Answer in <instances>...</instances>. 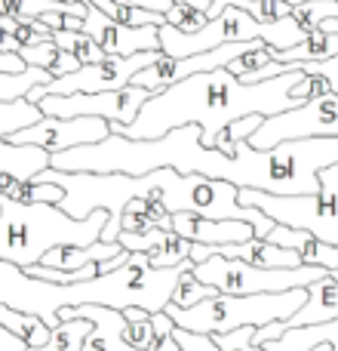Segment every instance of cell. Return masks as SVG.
<instances>
[{
	"label": "cell",
	"instance_id": "cell-1",
	"mask_svg": "<svg viewBox=\"0 0 338 351\" xmlns=\"http://www.w3.org/2000/svg\"><path fill=\"white\" fill-rule=\"evenodd\" d=\"M311 84H314L311 74H304L298 65H292L289 71L277 74V77L259 80V84H246L228 68L200 71L166 86L164 93H154L139 108V117L129 127L111 123V133H120L127 139H157L175 127L197 123L203 130L200 145L216 148V136L240 117H271L308 102Z\"/></svg>",
	"mask_w": 338,
	"mask_h": 351
},
{
	"label": "cell",
	"instance_id": "cell-2",
	"mask_svg": "<svg viewBox=\"0 0 338 351\" xmlns=\"http://www.w3.org/2000/svg\"><path fill=\"white\" fill-rule=\"evenodd\" d=\"M194 262L175 268H151L148 253H129L127 265L117 271L96 274L90 280H77V284H53V280L31 278L18 265L0 259V302L10 308L37 315L49 330L59 327V308H74V305H105V308H139L164 311L169 305L175 284L185 271H191Z\"/></svg>",
	"mask_w": 338,
	"mask_h": 351
},
{
	"label": "cell",
	"instance_id": "cell-3",
	"mask_svg": "<svg viewBox=\"0 0 338 351\" xmlns=\"http://www.w3.org/2000/svg\"><path fill=\"white\" fill-rule=\"evenodd\" d=\"M203 130L197 123H185L157 139H127L120 133H111L108 139L96 145H77L68 152L49 154V167L62 173H127V176H145L151 170H169L181 176H209V179L234 182L243 185L240 160L222 154L218 148L200 145Z\"/></svg>",
	"mask_w": 338,
	"mask_h": 351
},
{
	"label": "cell",
	"instance_id": "cell-4",
	"mask_svg": "<svg viewBox=\"0 0 338 351\" xmlns=\"http://www.w3.org/2000/svg\"><path fill=\"white\" fill-rule=\"evenodd\" d=\"M108 213L96 210L86 219L68 216L55 204H22L0 194V259L18 268L37 265L53 247H90L102 237Z\"/></svg>",
	"mask_w": 338,
	"mask_h": 351
},
{
	"label": "cell",
	"instance_id": "cell-5",
	"mask_svg": "<svg viewBox=\"0 0 338 351\" xmlns=\"http://www.w3.org/2000/svg\"><path fill=\"white\" fill-rule=\"evenodd\" d=\"M308 302V287L283 293H255V296H216L200 299L191 308L166 305V315L175 321V327H185L191 333H231L237 327H265L271 321H289L302 305Z\"/></svg>",
	"mask_w": 338,
	"mask_h": 351
},
{
	"label": "cell",
	"instance_id": "cell-6",
	"mask_svg": "<svg viewBox=\"0 0 338 351\" xmlns=\"http://www.w3.org/2000/svg\"><path fill=\"white\" fill-rule=\"evenodd\" d=\"M237 200L243 206H259L268 219L308 231L323 243H338V164L320 170L314 194H268L259 188H240Z\"/></svg>",
	"mask_w": 338,
	"mask_h": 351
},
{
	"label": "cell",
	"instance_id": "cell-7",
	"mask_svg": "<svg viewBox=\"0 0 338 351\" xmlns=\"http://www.w3.org/2000/svg\"><path fill=\"white\" fill-rule=\"evenodd\" d=\"M194 278L203 280L216 293H231V296H255V293H283L296 287H311L329 274L320 265H298V268H259L243 259H228V256L212 253L206 262H197L191 268Z\"/></svg>",
	"mask_w": 338,
	"mask_h": 351
},
{
	"label": "cell",
	"instance_id": "cell-8",
	"mask_svg": "<svg viewBox=\"0 0 338 351\" xmlns=\"http://www.w3.org/2000/svg\"><path fill=\"white\" fill-rule=\"evenodd\" d=\"M314 136H338V93L311 96L308 102L289 111H280L261 121V127L249 136V145L268 152L292 139H314Z\"/></svg>",
	"mask_w": 338,
	"mask_h": 351
},
{
	"label": "cell",
	"instance_id": "cell-9",
	"mask_svg": "<svg viewBox=\"0 0 338 351\" xmlns=\"http://www.w3.org/2000/svg\"><path fill=\"white\" fill-rule=\"evenodd\" d=\"M145 86H123L108 93H71V96H43L37 108L47 117H102L108 123H129L139 117V108L151 99Z\"/></svg>",
	"mask_w": 338,
	"mask_h": 351
},
{
	"label": "cell",
	"instance_id": "cell-10",
	"mask_svg": "<svg viewBox=\"0 0 338 351\" xmlns=\"http://www.w3.org/2000/svg\"><path fill=\"white\" fill-rule=\"evenodd\" d=\"M160 49H148V53L135 56H105V59L92 62V65H80L77 71L53 77L47 84L49 96H71V93H108V90H123L133 84V77L145 65L157 59Z\"/></svg>",
	"mask_w": 338,
	"mask_h": 351
},
{
	"label": "cell",
	"instance_id": "cell-11",
	"mask_svg": "<svg viewBox=\"0 0 338 351\" xmlns=\"http://www.w3.org/2000/svg\"><path fill=\"white\" fill-rule=\"evenodd\" d=\"M111 123L102 117H47L43 114L37 123L6 136L10 145H37L43 152H68L77 145H96L108 139Z\"/></svg>",
	"mask_w": 338,
	"mask_h": 351
},
{
	"label": "cell",
	"instance_id": "cell-12",
	"mask_svg": "<svg viewBox=\"0 0 338 351\" xmlns=\"http://www.w3.org/2000/svg\"><path fill=\"white\" fill-rule=\"evenodd\" d=\"M43 111L31 105L28 99H16V102H0V173H10L16 179H34L49 167V152L37 145H10L6 136L37 123Z\"/></svg>",
	"mask_w": 338,
	"mask_h": 351
},
{
	"label": "cell",
	"instance_id": "cell-13",
	"mask_svg": "<svg viewBox=\"0 0 338 351\" xmlns=\"http://www.w3.org/2000/svg\"><path fill=\"white\" fill-rule=\"evenodd\" d=\"M160 25H123L117 19L105 16L102 10L90 6L86 19L80 25L83 34H90L99 47L108 56H135V53H148V49H160Z\"/></svg>",
	"mask_w": 338,
	"mask_h": 351
},
{
	"label": "cell",
	"instance_id": "cell-14",
	"mask_svg": "<svg viewBox=\"0 0 338 351\" xmlns=\"http://www.w3.org/2000/svg\"><path fill=\"white\" fill-rule=\"evenodd\" d=\"M74 317H86L92 324L90 336L83 339L80 351H142L133 348L123 339L127 330V317L117 308H105V305H74V308H59V321H74Z\"/></svg>",
	"mask_w": 338,
	"mask_h": 351
},
{
	"label": "cell",
	"instance_id": "cell-15",
	"mask_svg": "<svg viewBox=\"0 0 338 351\" xmlns=\"http://www.w3.org/2000/svg\"><path fill=\"white\" fill-rule=\"evenodd\" d=\"M172 231L191 243H209V247H224V243H243L252 241L255 231L246 222L234 219H203L197 213H172Z\"/></svg>",
	"mask_w": 338,
	"mask_h": 351
},
{
	"label": "cell",
	"instance_id": "cell-16",
	"mask_svg": "<svg viewBox=\"0 0 338 351\" xmlns=\"http://www.w3.org/2000/svg\"><path fill=\"white\" fill-rule=\"evenodd\" d=\"M326 321H338V271L323 274L308 287V302L286 321V327H314Z\"/></svg>",
	"mask_w": 338,
	"mask_h": 351
},
{
	"label": "cell",
	"instance_id": "cell-17",
	"mask_svg": "<svg viewBox=\"0 0 338 351\" xmlns=\"http://www.w3.org/2000/svg\"><path fill=\"white\" fill-rule=\"evenodd\" d=\"M212 253L228 256V259H243V262L259 265V268H298V265H304L302 256H298L296 250L277 247V243L261 241V237H252V241H243V243L212 247Z\"/></svg>",
	"mask_w": 338,
	"mask_h": 351
},
{
	"label": "cell",
	"instance_id": "cell-18",
	"mask_svg": "<svg viewBox=\"0 0 338 351\" xmlns=\"http://www.w3.org/2000/svg\"><path fill=\"white\" fill-rule=\"evenodd\" d=\"M333 56H338V34H326L320 28L289 49H271V59L283 62V65H292V62H323V59H333Z\"/></svg>",
	"mask_w": 338,
	"mask_h": 351
},
{
	"label": "cell",
	"instance_id": "cell-19",
	"mask_svg": "<svg viewBox=\"0 0 338 351\" xmlns=\"http://www.w3.org/2000/svg\"><path fill=\"white\" fill-rule=\"evenodd\" d=\"M0 327L10 330L16 339H22L28 348H40L49 342V333L53 330L40 321L37 315H28V311H18V308H10V305L0 302Z\"/></svg>",
	"mask_w": 338,
	"mask_h": 351
},
{
	"label": "cell",
	"instance_id": "cell-20",
	"mask_svg": "<svg viewBox=\"0 0 338 351\" xmlns=\"http://www.w3.org/2000/svg\"><path fill=\"white\" fill-rule=\"evenodd\" d=\"M92 324L86 317H74V321H62L59 327L49 333V342L40 348H28V351H80L83 339L90 336Z\"/></svg>",
	"mask_w": 338,
	"mask_h": 351
},
{
	"label": "cell",
	"instance_id": "cell-21",
	"mask_svg": "<svg viewBox=\"0 0 338 351\" xmlns=\"http://www.w3.org/2000/svg\"><path fill=\"white\" fill-rule=\"evenodd\" d=\"M53 40H55L59 49H68L80 65H92V62H99V59L108 56L90 34H83V31H53Z\"/></svg>",
	"mask_w": 338,
	"mask_h": 351
},
{
	"label": "cell",
	"instance_id": "cell-22",
	"mask_svg": "<svg viewBox=\"0 0 338 351\" xmlns=\"http://www.w3.org/2000/svg\"><path fill=\"white\" fill-rule=\"evenodd\" d=\"M148 262L151 268H175L191 262V241L179 237L175 231H169L166 241H160L154 250H148Z\"/></svg>",
	"mask_w": 338,
	"mask_h": 351
},
{
	"label": "cell",
	"instance_id": "cell-23",
	"mask_svg": "<svg viewBox=\"0 0 338 351\" xmlns=\"http://www.w3.org/2000/svg\"><path fill=\"white\" fill-rule=\"evenodd\" d=\"M123 317H127V330H123V339H127L133 348L151 351V346H154V321H151V311L139 308V305H129V308H123Z\"/></svg>",
	"mask_w": 338,
	"mask_h": 351
},
{
	"label": "cell",
	"instance_id": "cell-24",
	"mask_svg": "<svg viewBox=\"0 0 338 351\" xmlns=\"http://www.w3.org/2000/svg\"><path fill=\"white\" fill-rule=\"evenodd\" d=\"M261 121H265L261 114H246V117H240V121L228 123V127H224L222 133L216 136V148L222 154H228V158H234L237 145H240V142H246L249 136H252L255 130L261 127Z\"/></svg>",
	"mask_w": 338,
	"mask_h": 351
},
{
	"label": "cell",
	"instance_id": "cell-25",
	"mask_svg": "<svg viewBox=\"0 0 338 351\" xmlns=\"http://www.w3.org/2000/svg\"><path fill=\"white\" fill-rule=\"evenodd\" d=\"M206 296H216V290L212 287H206L203 280L194 278V271H185L179 278V284H175L172 296H169V305H179V308H191V305H197L200 299Z\"/></svg>",
	"mask_w": 338,
	"mask_h": 351
},
{
	"label": "cell",
	"instance_id": "cell-26",
	"mask_svg": "<svg viewBox=\"0 0 338 351\" xmlns=\"http://www.w3.org/2000/svg\"><path fill=\"white\" fill-rule=\"evenodd\" d=\"M166 22L179 31H197V28H203L209 19H206V12L194 10V6H187V3H172L166 12Z\"/></svg>",
	"mask_w": 338,
	"mask_h": 351
},
{
	"label": "cell",
	"instance_id": "cell-27",
	"mask_svg": "<svg viewBox=\"0 0 338 351\" xmlns=\"http://www.w3.org/2000/svg\"><path fill=\"white\" fill-rule=\"evenodd\" d=\"M18 56H22L25 65L31 68H47L55 62V56H59V47H55V40L49 37V40H40V43H31V47H22L18 49Z\"/></svg>",
	"mask_w": 338,
	"mask_h": 351
},
{
	"label": "cell",
	"instance_id": "cell-28",
	"mask_svg": "<svg viewBox=\"0 0 338 351\" xmlns=\"http://www.w3.org/2000/svg\"><path fill=\"white\" fill-rule=\"evenodd\" d=\"M252 333L255 327H237L231 333H212L218 351H265L259 346H252Z\"/></svg>",
	"mask_w": 338,
	"mask_h": 351
},
{
	"label": "cell",
	"instance_id": "cell-29",
	"mask_svg": "<svg viewBox=\"0 0 338 351\" xmlns=\"http://www.w3.org/2000/svg\"><path fill=\"white\" fill-rule=\"evenodd\" d=\"M172 339L179 342V351H218L209 333H191L185 327H172Z\"/></svg>",
	"mask_w": 338,
	"mask_h": 351
},
{
	"label": "cell",
	"instance_id": "cell-30",
	"mask_svg": "<svg viewBox=\"0 0 338 351\" xmlns=\"http://www.w3.org/2000/svg\"><path fill=\"white\" fill-rule=\"evenodd\" d=\"M292 65H298L304 74H317V77H323L329 84V90L338 93V56L323 59V62H292Z\"/></svg>",
	"mask_w": 338,
	"mask_h": 351
},
{
	"label": "cell",
	"instance_id": "cell-31",
	"mask_svg": "<svg viewBox=\"0 0 338 351\" xmlns=\"http://www.w3.org/2000/svg\"><path fill=\"white\" fill-rule=\"evenodd\" d=\"M77 68H80V62L74 59V56L68 53V49H59L55 62L49 65V74H53V77H62V74H71V71H77Z\"/></svg>",
	"mask_w": 338,
	"mask_h": 351
},
{
	"label": "cell",
	"instance_id": "cell-32",
	"mask_svg": "<svg viewBox=\"0 0 338 351\" xmlns=\"http://www.w3.org/2000/svg\"><path fill=\"white\" fill-rule=\"evenodd\" d=\"M114 3H123V6H139V10H151V12H169L172 0H114Z\"/></svg>",
	"mask_w": 338,
	"mask_h": 351
},
{
	"label": "cell",
	"instance_id": "cell-33",
	"mask_svg": "<svg viewBox=\"0 0 338 351\" xmlns=\"http://www.w3.org/2000/svg\"><path fill=\"white\" fill-rule=\"evenodd\" d=\"M25 62H22V56L18 53H6V49H0V71H10V74H18V71H25Z\"/></svg>",
	"mask_w": 338,
	"mask_h": 351
},
{
	"label": "cell",
	"instance_id": "cell-34",
	"mask_svg": "<svg viewBox=\"0 0 338 351\" xmlns=\"http://www.w3.org/2000/svg\"><path fill=\"white\" fill-rule=\"evenodd\" d=\"M286 3H292V6H296V3H304V0H286Z\"/></svg>",
	"mask_w": 338,
	"mask_h": 351
}]
</instances>
